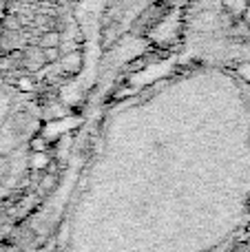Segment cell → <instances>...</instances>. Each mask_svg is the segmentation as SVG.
<instances>
[{"label":"cell","mask_w":250,"mask_h":252,"mask_svg":"<svg viewBox=\"0 0 250 252\" xmlns=\"http://www.w3.org/2000/svg\"><path fill=\"white\" fill-rule=\"evenodd\" d=\"M246 20H248V22H250V7H248V9H246Z\"/></svg>","instance_id":"6da1fadb"}]
</instances>
